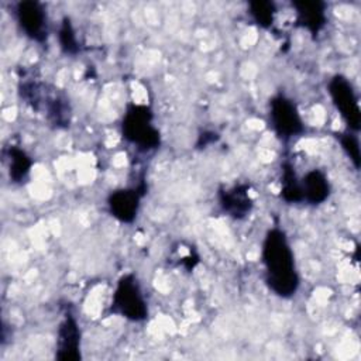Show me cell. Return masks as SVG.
<instances>
[{"label":"cell","mask_w":361,"mask_h":361,"mask_svg":"<svg viewBox=\"0 0 361 361\" xmlns=\"http://www.w3.org/2000/svg\"><path fill=\"white\" fill-rule=\"evenodd\" d=\"M262 261L268 286L282 298L295 295L299 286V278L293 252L283 231L278 228L268 231L262 245Z\"/></svg>","instance_id":"obj_1"},{"label":"cell","mask_w":361,"mask_h":361,"mask_svg":"<svg viewBox=\"0 0 361 361\" xmlns=\"http://www.w3.org/2000/svg\"><path fill=\"white\" fill-rule=\"evenodd\" d=\"M124 137L144 149L157 148L159 133L152 124V114L144 106H131L123 118Z\"/></svg>","instance_id":"obj_2"},{"label":"cell","mask_w":361,"mask_h":361,"mask_svg":"<svg viewBox=\"0 0 361 361\" xmlns=\"http://www.w3.org/2000/svg\"><path fill=\"white\" fill-rule=\"evenodd\" d=\"M111 310L133 322H140L147 317V302L138 281L133 275L123 276L114 290Z\"/></svg>","instance_id":"obj_3"},{"label":"cell","mask_w":361,"mask_h":361,"mask_svg":"<svg viewBox=\"0 0 361 361\" xmlns=\"http://www.w3.org/2000/svg\"><path fill=\"white\" fill-rule=\"evenodd\" d=\"M329 93L336 109L340 111L341 117L345 120L350 128L358 130L361 121V113L358 106V99L355 96L353 85L347 78L336 75L329 83Z\"/></svg>","instance_id":"obj_4"},{"label":"cell","mask_w":361,"mask_h":361,"mask_svg":"<svg viewBox=\"0 0 361 361\" xmlns=\"http://www.w3.org/2000/svg\"><path fill=\"white\" fill-rule=\"evenodd\" d=\"M269 120L275 133L282 138H290L303 130L295 103L285 96H276L269 103Z\"/></svg>","instance_id":"obj_5"},{"label":"cell","mask_w":361,"mask_h":361,"mask_svg":"<svg viewBox=\"0 0 361 361\" xmlns=\"http://www.w3.org/2000/svg\"><path fill=\"white\" fill-rule=\"evenodd\" d=\"M16 14L27 37L35 41H44L47 38V16L41 4L34 1L20 3Z\"/></svg>","instance_id":"obj_6"},{"label":"cell","mask_w":361,"mask_h":361,"mask_svg":"<svg viewBox=\"0 0 361 361\" xmlns=\"http://www.w3.org/2000/svg\"><path fill=\"white\" fill-rule=\"evenodd\" d=\"M79 329L73 317L68 316L58 329V354L59 360H78L79 355Z\"/></svg>","instance_id":"obj_7"},{"label":"cell","mask_w":361,"mask_h":361,"mask_svg":"<svg viewBox=\"0 0 361 361\" xmlns=\"http://www.w3.org/2000/svg\"><path fill=\"white\" fill-rule=\"evenodd\" d=\"M138 204L140 195L135 189L117 190L109 197V206L113 216L121 221H131L137 216Z\"/></svg>","instance_id":"obj_8"},{"label":"cell","mask_w":361,"mask_h":361,"mask_svg":"<svg viewBox=\"0 0 361 361\" xmlns=\"http://www.w3.org/2000/svg\"><path fill=\"white\" fill-rule=\"evenodd\" d=\"M300 190H302V200L317 204L327 199L330 192V185L323 172L313 169V171H309L300 179Z\"/></svg>","instance_id":"obj_9"},{"label":"cell","mask_w":361,"mask_h":361,"mask_svg":"<svg viewBox=\"0 0 361 361\" xmlns=\"http://www.w3.org/2000/svg\"><path fill=\"white\" fill-rule=\"evenodd\" d=\"M220 202L224 212H227L234 219L244 217L252 207V202L247 189L241 186H235L223 192Z\"/></svg>","instance_id":"obj_10"},{"label":"cell","mask_w":361,"mask_h":361,"mask_svg":"<svg viewBox=\"0 0 361 361\" xmlns=\"http://www.w3.org/2000/svg\"><path fill=\"white\" fill-rule=\"evenodd\" d=\"M320 7L322 4L319 3H305L300 4V8L298 11L299 21L312 32H317L323 27L326 20L324 11Z\"/></svg>","instance_id":"obj_11"},{"label":"cell","mask_w":361,"mask_h":361,"mask_svg":"<svg viewBox=\"0 0 361 361\" xmlns=\"http://www.w3.org/2000/svg\"><path fill=\"white\" fill-rule=\"evenodd\" d=\"M31 161L25 155L24 151L13 148L10 151V176L14 179V182L23 180L27 173L30 172Z\"/></svg>","instance_id":"obj_12"},{"label":"cell","mask_w":361,"mask_h":361,"mask_svg":"<svg viewBox=\"0 0 361 361\" xmlns=\"http://www.w3.org/2000/svg\"><path fill=\"white\" fill-rule=\"evenodd\" d=\"M59 38H61V47L63 48L65 52H69V54H73L76 52L78 49V42H76V37H75V32L69 24L68 20L63 21V25L61 28V32H59Z\"/></svg>","instance_id":"obj_13"},{"label":"cell","mask_w":361,"mask_h":361,"mask_svg":"<svg viewBox=\"0 0 361 361\" xmlns=\"http://www.w3.org/2000/svg\"><path fill=\"white\" fill-rule=\"evenodd\" d=\"M272 4L269 3H255L252 4V11H250L254 18L258 21L261 25H269L272 23V14L274 11L271 10Z\"/></svg>","instance_id":"obj_14"},{"label":"cell","mask_w":361,"mask_h":361,"mask_svg":"<svg viewBox=\"0 0 361 361\" xmlns=\"http://www.w3.org/2000/svg\"><path fill=\"white\" fill-rule=\"evenodd\" d=\"M344 151L347 152V155L354 161V165L358 168L360 165V147H358V140L351 135V134H345L344 138L340 140Z\"/></svg>","instance_id":"obj_15"}]
</instances>
